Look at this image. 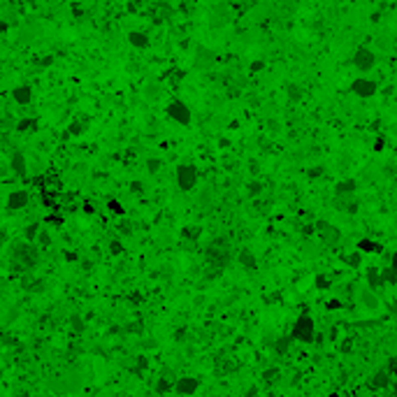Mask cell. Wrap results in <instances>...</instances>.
Segmentation results:
<instances>
[{
  "label": "cell",
  "instance_id": "obj_1",
  "mask_svg": "<svg viewBox=\"0 0 397 397\" xmlns=\"http://www.w3.org/2000/svg\"><path fill=\"white\" fill-rule=\"evenodd\" d=\"M204 258H207V263L211 265V267H228L230 258H232V246H230L228 239L216 237V239H211V242L207 244Z\"/></svg>",
  "mask_w": 397,
  "mask_h": 397
},
{
  "label": "cell",
  "instance_id": "obj_2",
  "mask_svg": "<svg viewBox=\"0 0 397 397\" xmlns=\"http://www.w3.org/2000/svg\"><path fill=\"white\" fill-rule=\"evenodd\" d=\"M293 339L295 342H304V344H311L314 339H316V323H314V318L307 316V314H302V316L295 321V325H293Z\"/></svg>",
  "mask_w": 397,
  "mask_h": 397
},
{
  "label": "cell",
  "instance_id": "obj_3",
  "mask_svg": "<svg viewBox=\"0 0 397 397\" xmlns=\"http://www.w3.org/2000/svg\"><path fill=\"white\" fill-rule=\"evenodd\" d=\"M12 258H14V263L19 265L21 269H30L35 263H37V249H35L33 244L21 242V244H16V246H14Z\"/></svg>",
  "mask_w": 397,
  "mask_h": 397
},
{
  "label": "cell",
  "instance_id": "obj_4",
  "mask_svg": "<svg viewBox=\"0 0 397 397\" xmlns=\"http://www.w3.org/2000/svg\"><path fill=\"white\" fill-rule=\"evenodd\" d=\"M314 230H316L318 237L323 239L325 246H337V244L342 242V230L337 228V225H332V223H328V221H316Z\"/></svg>",
  "mask_w": 397,
  "mask_h": 397
},
{
  "label": "cell",
  "instance_id": "obj_5",
  "mask_svg": "<svg viewBox=\"0 0 397 397\" xmlns=\"http://www.w3.org/2000/svg\"><path fill=\"white\" fill-rule=\"evenodd\" d=\"M49 386H51V391H56V393H72L81 386V377H79V372H65V374H61V377L56 379V381H51Z\"/></svg>",
  "mask_w": 397,
  "mask_h": 397
},
{
  "label": "cell",
  "instance_id": "obj_6",
  "mask_svg": "<svg viewBox=\"0 0 397 397\" xmlns=\"http://www.w3.org/2000/svg\"><path fill=\"white\" fill-rule=\"evenodd\" d=\"M177 184H179V189L182 191H193L198 184V170L196 165H189V163H184L177 168Z\"/></svg>",
  "mask_w": 397,
  "mask_h": 397
},
{
  "label": "cell",
  "instance_id": "obj_7",
  "mask_svg": "<svg viewBox=\"0 0 397 397\" xmlns=\"http://www.w3.org/2000/svg\"><path fill=\"white\" fill-rule=\"evenodd\" d=\"M168 116L172 119V121H177L179 126H189L191 123V109L186 102L182 100H172L168 105Z\"/></svg>",
  "mask_w": 397,
  "mask_h": 397
},
{
  "label": "cell",
  "instance_id": "obj_8",
  "mask_svg": "<svg viewBox=\"0 0 397 397\" xmlns=\"http://www.w3.org/2000/svg\"><path fill=\"white\" fill-rule=\"evenodd\" d=\"M374 63H377V56L372 54V49H367V47L356 49V54H353V65H356L360 72H367V70H372V67H374Z\"/></svg>",
  "mask_w": 397,
  "mask_h": 397
},
{
  "label": "cell",
  "instance_id": "obj_9",
  "mask_svg": "<svg viewBox=\"0 0 397 397\" xmlns=\"http://www.w3.org/2000/svg\"><path fill=\"white\" fill-rule=\"evenodd\" d=\"M351 91L358 95V98H372L377 93V81L365 79V77H358V79L351 81Z\"/></svg>",
  "mask_w": 397,
  "mask_h": 397
},
{
  "label": "cell",
  "instance_id": "obj_10",
  "mask_svg": "<svg viewBox=\"0 0 397 397\" xmlns=\"http://www.w3.org/2000/svg\"><path fill=\"white\" fill-rule=\"evenodd\" d=\"M28 191H12L9 198H7V209L9 211H16V209H23L28 204Z\"/></svg>",
  "mask_w": 397,
  "mask_h": 397
},
{
  "label": "cell",
  "instance_id": "obj_11",
  "mask_svg": "<svg viewBox=\"0 0 397 397\" xmlns=\"http://www.w3.org/2000/svg\"><path fill=\"white\" fill-rule=\"evenodd\" d=\"M198 379H193V377H184V379H177V384H175V391L179 393V395H184V397H189V395H193V393L198 391Z\"/></svg>",
  "mask_w": 397,
  "mask_h": 397
},
{
  "label": "cell",
  "instance_id": "obj_12",
  "mask_svg": "<svg viewBox=\"0 0 397 397\" xmlns=\"http://www.w3.org/2000/svg\"><path fill=\"white\" fill-rule=\"evenodd\" d=\"M393 374L388 370H381V372H377L374 377H372V381H370V388H388L391 386V381H393Z\"/></svg>",
  "mask_w": 397,
  "mask_h": 397
},
{
  "label": "cell",
  "instance_id": "obj_13",
  "mask_svg": "<svg viewBox=\"0 0 397 397\" xmlns=\"http://www.w3.org/2000/svg\"><path fill=\"white\" fill-rule=\"evenodd\" d=\"M356 193V182L353 179H344L335 186V196L337 198H344V196H353Z\"/></svg>",
  "mask_w": 397,
  "mask_h": 397
},
{
  "label": "cell",
  "instance_id": "obj_14",
  "mask_svg": "<svg viewBox=\"0 0 397 397\" xmlns=\"http://www.w3.org/2000/svg\"><path fill=\"white\" fill-rule=\"evenodd\" d=\"M239 265H242L244 269H249V272H253V269L258 267L256 256L251 253V249H242V251H239Z\"/></svg>",
  "mask_w": 397,
  "mask_h": 397
},
{
  "label": "cell",
  "instance_id": "obj_15",
  "mask_svg": "<svg viewBox=\"0 0 397 397\" xmlns=\"http://www.w3.org/2000/svg\"><path fill=\"white\" fill-rule=\"evenodd\" d=\"M12 98L19 102V105H28V102L33 100V91H30L28 86H16L12 91Z\"/></svg>",
  "mask_w": 397,
  "mask_h": 397
},
{
  "label": "cell",
  "instance_id": "obj_16",
  "mask_svg": "<svg viewBox=\"0 0 397 397\" xmlns=\"http://www.w3.org/2000/svg\"><path fill=\"white\" fill-rule=\"evenodd\" d=\"M128 42L133 44V47H137V49H147L149 47V37L144 33H140V30H133V33L128 35Z\"/></svg>",
  "mask_w": 397,
  "mask_h": 397
},
{
  "label": "cell",
  "instance_id": "obj_17",
  "mask_svg": "<svg viewBox=\"0 0 397 397\" xmlns=\"http://www.w3.org/2000/svg\"><path fill=\"white\" fill-rule=\"evenodd\" d=\"M367 283H370V288H381V286H384V279H381L379 267H367Z\"/></svg>",
  "mask_w": 397,
  "mask_h": 397
},
{
  "label": "cell",
  "instance_id": "obj_18",
  "mask_svg": "<svg viewBox=\"0 0 397 397\" xmlns=\"http://www.w3.org/2000/svg\"><path fill=\"white\" fill-rule=\"evenodd\" d=\"M12 170L16 172L19 177H26L28 170H26V158H23V154H14L12 156Z\"/></svg>",
  "mask_w": 397,
  "mask_h": 397
},
{
  "label": "cell",
  "instance_id": "obj_19",
  "mask_svg": "<svg viewBox=\"0 0 397 397\" xmlns=\"http://www.w3.org/2000/svg\"><path fill=\"white\" fill-rule=\"evenodd\" d=\"M358 249L367 251V253H379L384 246H381L379 242H374V239H360V242H358Z\"/></svg>",
  "mask_w": 397,
  "mask_h": 397
},
{
  "label": "cell",
  "instance_id": "obj_20",
  "mask_svg": "<svg viewBox=\"0 0 397 397\" xmlns=\"http://www.w3.org/2000/svg\"><path fill=\"white\" fill-rule=\"evenodd\" d=\"M290 344H293V335H288V337H279V339H276V344H274L276 353H286V351L290 349Z\"/></svg>",
  "mask_w": 397,
  "mask_h": 397
},
{
  "label": "cell",
  "instance_id": "obj_21",
  "mask_svg": "<svg viewBox=\"0 0 397 397\" xmlns=\"http://www.w3.org/2000/svg\"><path fill=\"white\" fill-rule=\"evenodd\" d=\"M40 225H37V223H30V225H28L26 228V239L28 242H33V239H37V237H40Z\"/></svg>",
  "mask_w": 397,
  "mask_h": 397
},
{
  "label": "cell",
  "instance_id": "obj_22",
  "mask_svg": "<svg viewBox=\"0 0 397 397\" xmlns=\"http://www.w3.org/2000/svg\"><path fill=\"white\" fill-rule=\"evenodd\" d=\"M344 263L349 265V267H360V263H363V258H360V253H349V256H344Z\"/></svg>",
  "mask_w": 397,
  "mask_h": 397
},
{
  "label": "cell",
  "instance_id": "obj_23",
  "mask_svg": "<svg viewBox=\"0 0 397 397\" xmlns=\"http://www.w3.org/2000/svg\"><path fill=\"white\" fill-rule=\"evenodd\" d=\"M170 388H172V384L168 381V377L158 379V384H156V393H158V395H165V393H170Z\"/></svg>",
  "mask_w": 397,
  "mask_h": 397
},
{
  "label": "cell",
  "instance_id": "obj_24",
  "mask_svg": "<svg viewBox=\"0 0 397 397\" xmlns=\"http://www.w3.org/2000/svg\"><path fill=\"white\" fill-rule=\"evenodd\" d=\"M198 54H200V56H198V65H202V63H207V65H209V63L214 61V56H211L209 49H200Z\"/></svg>",
  "mask_w": 397,
  "mask_h": 397
},
{
  "label": "cell",
  "instance_id": "obj_25",
  "mask_svg": "<svg viewBox=\"0 0 397 397\" xmlns=\"http://www.w3.org/2000/svg\"><path fill=\"white\" fill-rule=\"evenodd\" d=\"M381 279H384V283H388V281L395 283V281H397V272H395L393 267H386L384 272H381Z\"/></svg>",
  "mask_w": 397,
  "mask_h": 397
},
{
  "label": "cell",
  "instance_id": "obj_26",
  "mask_svg": "<svg viewBox=\"0 0 397 397\" xmlns=\"http://www.w3.org/2000/svg\"><path fill=\"white\" fill-rule=\"evenodd\" d=\"M363 302L374 309V307L379 304V300H377V295H372V290H363Z\"/></svg>",
  "mask_w": 397,
  "mask_h": 397
},
{
  "label": "cell",
  "instance_id": "obj_27",
  "mask_svg": "<svg viewBox=\"0 0 397 397\" xmlns=\"http://www.w3.org/2000/svg\"><path fill=\"white\" fill-rule=\"evenodd\" d=\"M314 283H316V288L325 290V288H330V279L323 274H316V279H314Z\"/></svg>",
  "mask_w": 397,
  "mask_h": 397
},
{
  "label": "cell",
  "instance_id": "obj_28",
  "mask_svg": "<svg viewBox=\"0 0 397 397\" xmlns=\"http://www.w3.org/2000/svg\"><path fill=\"white\" fill-rule=\"evenodd\" d=\"M279 377H281V372H279V370H265L263 372V379H265V381H269V384H272V381H276Z\"/></svg>",
  "mask_w": 397,
  "mask_h": 397
},
{
  "label": "cell",
  "instance_id": "obj_29",
  "mask_svg": "<svg viewBox=\"0 0 397 397\" xmlns=\"http://www.w3.org/2000/svg\"><path fill=\"white\" fill-rule=\"evenodd\" d=\"M107 207H109V211H114V214H119V216H123V214H126V211H123V207H121V204H119V202H116V200H109V204H107Z\"/></svg>",
  "mask_w": 397,
  "mask_h": 397
},
{
  "label": "cell",
  "instance_id": "obj_30",
  "mask_svg": "<svg viewBox=\"0 0 397 397\" xmlns=\"http://www.w3.org/2000/svg\"><path fill=\"white\" fill-rule=\"evenodd\" d=\"M184 237L198 239V237H200V228H196V225H193V228H184Z\"/></svg>",
  "mask_w": 397,
  "mask_h": 397
},
{
  "label": "cell",
  "instance_id": "obj_31",
  "mask_svg": "<svg viewBox=\"0 0 397 397\" xmlns=\"http://www.w3.org/2000/svg\"><path fill=\"white\" fill-rule=\"evenodd\" d=\"M109 251H112V256H119V253L123 251L121 242H109Z\"/></svg>",
  "mask_w": 397,
  "mask_h": 397
},
{
  "label": "cell",
  "instance_id": "obj_32",
  "mask_svg": "<svg viewBox=\"0 0 397 397\" xmlns=\"http://www.w3.org/2000/svg\"><path fill=\"white\" fill-rule=\"evenodd\" d=\"M37 239H40L42 246H49V242H51V237H49V232H44V230L40 232V237H37Z\"/></svg>",
  "mask_w": 397,
  "mask_h": 397
},
{
  "label": "cell",
  "instance_id": "obj_33",
  "mask_svg": "<svg viewBox=\"0 0 397 397\" xmlns=\"http://www.w3.org/2000/svg\"><path fill=\"white\" fill-rule=\"evenodd\" d=\"M386 370L391 372V374H397V358H391V360H388V367H386Z\"/></svg>",
  "mask_w": 397,
  "mask_h": 397
},
{
  "label": "cell",
  "instance_id": "obj_34",
  "mask_svg": "<svg viewBox=\"0 0 397 397\" xmlns=\"http://www.w3.org/2000/svg\"><path fill=\"white\" fill-rule=\"evenodd\" d=\"M161 168V161H149V172H158Z\"/></svg>",
  "mask_w": 397,
  "mask_h": 397
},
{
  "label": "cell",
  "instance_id": "obj_35",
  "mask_svg": "<svg viewBox=\"0 0 397 397\" xmlns=\"http://www.w3.org/2000/svg\"><path fill=\"white\" fill-rule=\"evenodd\" d=\"M33 123H35V121H19V126H16V128H19V130H28L30 126H33Z\"/></svg>",
  "mask_w": 397,
  "mask_h": 397
},
{
  "label": "cell",
  "instance_id": "obj_36",
  "mask_svg": "<svg viewBox=\"0 0 397 397\" xmlns=\"http://www.w3.org/2000/svg\"><path fill=\"white\" fill-rule=\"evenodd\" d=\"M339 307H342L339 300H330V302H328V309H339Z\"/></svg>",
  "mask_w": 397,
  "mask_h": 397
},
{
  "label": "cell",
  "instance_id": "obj_37",
  "mask_svg": "<svg viewBox=\"0 0 397 397\" xmlns=\"http://www.w3.org/2000/svg\"><path fill=\"white\" fill-rule=\"evenodd\" d=\"M391 267L397 272V251H395V253H393V258H391Z\"/></svg>",
  "mask_w": 397,
  "mask_h": 397
},
{
  "label": "cell",
  "instance_id": "obj_38",
  "mask_svg": "<svg viewBox=\"0 0 397 397\" xmlns=\"http://www.w3.org/2000/svg\"><path fill=\"white\" fill-rule=\"evenodd\" d=\"M72 325H74V328H77V330H84V323H81L79 318H74V321H72Z\"/></svg>",
  "mask_w": 397,
  "mask_h": 397
},
{
  "label": "cell",
  "instance_id": "obj_39",
  "mask_svg": "<svg viewBox=\"0 0 397 397\" xmlns=\"http://www.w3.org/2000/svg\"><path fill=\"white\" fill-rule=\"evenodd\" d=\"M260 189H263V186H258V184H253V186H251V196H256V193H258Z\"/></svg>",
  "mask_w": 397,
  "mask_h": 397
},
{
  "label": "cell",
  "instance_id": "obj_40",
  "mask_svg": "<svg viewBox=\"0 0 397 397\" xmlns=\"http://www.w3.org/2000/svg\"><path fill=\"white\" fill-rule=\"evenodd\" d=\"M65 260H77V256H74V253H70V251H67V253H65Z\"/></svg>",
  "mask_w": 397,
  "mask_h": 397
}]
</instances>
